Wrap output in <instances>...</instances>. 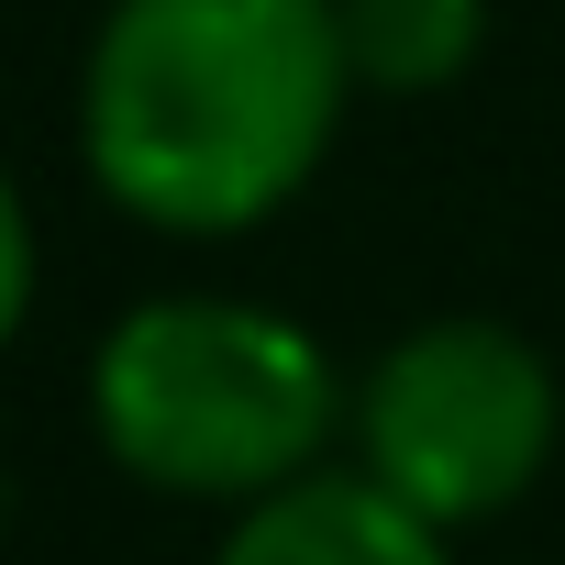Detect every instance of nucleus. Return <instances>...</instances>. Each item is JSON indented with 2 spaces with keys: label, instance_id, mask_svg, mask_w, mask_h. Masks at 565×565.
Masks as SVG:
<instances>
[{
  "label": "nucleus",
  "instance_id": "obj_2",
  "mask_svg": "<svg viewBox=\"0 0 565 565\" xmlns=\"http://www.w3.org/2000/svg\"><path fill=\"white\" fill-rule=\"evenodd\" d=\"M344 411L355 399L322 333H300L266 300H222V289H156L89 355L100 455L134 488L200 499V510H255L277 488H300L311 466H333Z\"/></svg>",
  "mask_w": 565,
  "mask_h": 565
},
{
  "label": "nucleus",
  "instance_id": "obj_3",
  "mask_svg": "<svg viewBox=\"0 0 565 565\" xmlns=\"http://www.w3.org/2000/svg\"><path fill=\"white\" fill-rule=\"evenodd\" d=\"M344 422H355V466L399 510H422L433 532H466V521H499L543 477L565 433V388L521 322L444 311V322H411L366 366Z\"/></svg>",
  "mask_w": 565,
  "mask_h": 565
},
{
  "label": "nucleus",
  "instance_id": "obj_5",
  "mask_svg": "<svg viewBox=\"0 0 565 565\" xmlns=\"http://www.w3.org/2000/svg\"><path fill=\"white\" fill-rule=\"evenodd\" d=\"M333 12H344L355 89H388V100L455 89L488 45V0H333Z\"/></svg>",
  "mask_w": 565,
  "mask_h": 565
},
{
  "label": "nucleus",
  "instance_id": "obj_6",
  "mask_svg": "<svg viewBox=\"0 0 565 565\" xmlns=\"http://www.w3.org/2000/svg\"><path fill=\"white\" fill-rule=\"evenodd\" d=\"M34 266H45V244H34V200H23L12 156H0V344H12L23 311H34Z\"/></svg>",
  "mask_w": 565,
  "mask_h": 565
},
{
  "label": "nucleus",
  "instance_id": "obj_4",
  "mask_svg": "<svg viewBox=\"0 0 565 565\" xmlns=\"http://www.w3.org/2000/svg\"><path fill=\"white\" fill-rule=\"evenodd\" d=\"M211 565H455V532L399 510L366 466H311L300 488L233 510Z\"/></svg>",
  "mask_w": 565,
  "mask_h": 565
},
{
  "label": "nucleus",
  "instance_id": "obj_1",
  "mask_svg": "<svg viewBox=\"0 0 565 565\" xmlns=\"http://www.w3.org/2000/svg\"><path fill=\"white\" fill-rule=\"evenodd\" d=\"M355 111L333 0H111L78 67V156L111 211L178 244L277 222Z\"/></svg>",
  "mask_w": 565,
  "mask_h": 565
}]
</instances>
